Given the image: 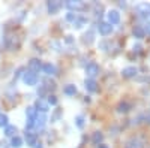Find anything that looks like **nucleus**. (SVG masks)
Segmentation results:
<instances>
[{
    "label": "nucleus",
    "mask_w": 150,
    "mask_h": 148,
    "mask_svg": "<svg viewBox=\"0 0 150 148\" xmlns=\"http://www.w3.org/2000/svg\"><path fill=\"white\" fill-rule=\"evenodd\" d=\"M135 11H137V14H138V17H143V18H149L150 17V5L149 3L137 5Z\"/></svg>",
    "instance_id": "nucleus-1"
},
{
    "label": "nucleus",
    "mask_w": 150,
    "mask_h": 148,
    "mask_svg": "<svg viewBox=\"0 0 150 148\" xmlns=\"http://www.w3.org/2000/svg\"><path fill=\"white\" fill-rule=\"evenodd\" d=\"M23 81H24V84H27V85H36L38 84V75L35 72L27 70L26 73H23Z\"/></svg>",
    "instance_id": "nucleus-2"
},
{
    "label": "nucleus",
    "mask_w": 150,
    "mask_h": 148,
    "mask_svg": "<svg viewBox=\"0 0 150 148\" xmlns=\"http://www.w3.org/2000/svg\"><path fill=\"white\" fill-rule=\"evenodd\" d=\"M107 20H108V22L111 24V26H114V24H119V22H120V12H119L117 9H111V11H108Z\"/></svg>",
    "instance_id": "nucleus-3"
},
{
    "label": "nucleus",
    "mask_w": 150,
    "mask_h": 148,
    "mask_svg": "<svg viewBox=\"0 0 150 148\" xmlns=\"http://www.w3.org/2000/svg\"><path fill=\"white\" fill-rule=\"evenodd\" d=\"M98 73H99V66L96 63H89L86 66V75L89 79H93Z\"/></svg>",
    "instance_id": "nucleus-4"
},
{
    "label": "nucleus",
    "mask_w": 150,
    "mask_h": 148,
    "mask_svg": "<svg viewBox=\"0 0 150 148\" xmlns=\"http://www.w3.org/2000/svg\"><path fill=\"white\" fill-rule=\"evenodd\" d=\"M65 6L69 11H81V9H84L86 5H84V2H80V0H68Z\"/></svg>",
    "instance_id": "nucleus-5"
},
{
    "label": "nucleus",
    "mask_w": 150,
    "mask_h": 148,
    "mask_svg": "<svg viewBox=\"0 0 150 148\" xmlns=\"http://www.w3.org/2000/svg\"><path fill=\"white\" fill-rule=\"evenodd\" d=\"M98 30H99V33H101L102 36H107V34H110L112 32V26L108 21H102V22H99Z\"/></svg>",
    "instance_id": "nucleus-6"
},
{
    "label": "nucleus",
    "mask_w": 150,
    "mask_h": 148,
    "mask_svg": "<svg viewBox=\"0 0 150 148\" xmlns=\"http://www.w3.org/2000/svg\"><path fill=\"white\" fill-rule=\"evenodd\" d=\"M137 73H138V69H137L135 66H128V67H125V69L122 70V76L126 78V79H129V78H134Z\"/></svg>",
    "instance_id": "nucleus-7"
},
{
    "label": "nucleus",
    "mask_w": 150,
    "mask_h": 148,
    "mask_svg": "<svg viewBox=\"0 0 150 148\" xmlns=\"http://www.w3.org/2000/svg\"><path fill=\"white\" fill-rule=\"evenodd\" d=\"M35 108H36V111H41V114H45V112H48L50 105H48V102L44 100V99H38L36 103H35Z\"/></svg>",
    "instance_id": "nucleus-8"
},
{
    "label": "nucleus",
    "mask_w": 150,
    "mask_h": 148,
    "mask_svg": "<svg viewBox=\"0 0 150 148\" xmlns=\"http://www.w3.org/2000/svg\"><path fill=\"white\" fill-rule=\"evenodd\" d=\"M60 8H62V3L57 2V0H53V2H48V3H47V9H48V12H50L51 15L57 14V12L60 11Z\"/></svg>",
    "instance_id": "nucleus-9"
},
{
    "label": "nucleus",
    "mask_w": 150,
    "mask_h": 148,
    "mask_svg": "<svg viewBox=\"0 0 150 148\" xmlns=\"http://www.w3.org/2000/svg\"><path fill=\"white\" fill-rule=\"evenodd\" d=\"M143 145H144L143 139H140V138H131V139L126 142L125 148H143Z\"/></svg>",
    "instance_id": "nucleus-10"
},
{
    "label": "nucleus",
    "mask_w": 150,
    "mask_h": 148,
    "mask_svg": "<svg viewBox=\"0 0 150 148\" xmlns=\"http://www.w3.org/2000/svg\"><path fill=\"white\" fill-rule=\"evenodd\" d=\"M42 69V63H41V60H38V58H32L29 61V70L30 72H39Z\"/></svg>",
    "instance_id": "nucleus-11"
},
{
    "label": "nucleus",
    "mask_w": 150,
    "mask_h": 148,
    "mask_svg": "<svg viewBox=\"0 0 150 148\" xmlns=\"http://www.w3.org/2000/svg\"><path fill=\"white\" fill-rule=\"evenodd\" d=\"M42 70H44V73H47L48 76H54V75H57V67H56L54 65H51V63H45V65H42Z\"/></svg>",
    "instance_id": "nucleus-12"
},
{
    "label": "nucleus",
    "mask_w": 150,
    "mask_h": 148,
    "mask_svg": "<svg viewBox=\"0 0 150 148\" xmlns=\"http://www.w3.org/2000/svg\"><path fill=\"white\" fill-rule=\"evenodd\" d=\"M45 124H47V115H45V114H38L36 121H35V127L42 130V129L45 127Z\"/></svg>",
    "instance_id": "nucleus-13"
},
{
    "label": "nucleus",
    "mask_w": 150,
    "mask_h": 148,
    "mask_svg": "<svg viewBox=\"0 0 150 148\" xmlns=\"http://www.w3.org/2000/svg\"><path fill=\"white\" fill-rule=\"evenodd\" d=\"M84 87H86V90L89 91V93H95L98 90V84H96L95 79H89V78H87L84 81Z\"/></svg>",
    "instance_id": "nucleus-14"
},
{
    "label": "nucleus",
    "mask_w": 150,
    "mask_h": 148,
    "mask_svg": "<svg viewBox=\"0 0 150 148\" xmlns=\"http://www.w3.org/2000/svg\"><path fill=\"white\" fill-rule=\"evenodd\" d=\"M26 141H27V145H30V147H36L38 145V138H36V135L32 133V132H26Z\"/></svg>",
    "instance_id": "nucleus-15"
},
{
    "label": "nucleus",
    "mask_w": 150,
    "mask_h": 148,
    "mask_svg": "<svg viewBox=\"0 0 150 148\" xmlns=\"http://www.w3.org/2000/svg\"><path fill=\"white\" fill-rule=\"evenodd\" d=\"M132 33H134V36H135L137 39H143L144 36H146L143 26H135V27H134V30H132Z\"/></svg>",
    "instance_id": "nucleus-16"
},
{
    "label": "nucleus",
    "mask_w": 150,
    "mask_h": 148,
    "mask_svg": "<svg viewBox=\"0 0 150 148\" xmlns=\"http://www.w3.org/2000/svg\"><path fill=\"white\" fill-rule=\"evenodd\" d=\"M92 141H93V144H96V145H101L102 141H104V135H102V132H95V133H93V136H92Z\"/></svg>",
    "instance_id": "nucleus-17"
},
{
    "label": "nucleus",
    "mask_w": 150,
    "mask_h": 148,
    "mask_svg": "<svg viewBox=\"0 0 150 148\" xmlns=\"http://www.w3.org/2000/svg\"><path fill=\"white\" fill-rule=\"evenodd\" d=\"M63 93L66 96H75V93H77V87H75L74 84H68L66 87L63 88Z\"/></svg>",
    "instance_id": "nucleus-18"
},
{
    "label": "nucleus",
    "mask_w": 150,
    "mask_h": 148,
    "mask_svg": "<svg viewBox=\"0 0 150 148\" xmlns=\"http://www.w3.org/2000/svg\"><path fill=\"white\" fill-rule=\"evenodd\" d=\"M26 115H27V118L35 120V118L38 117V111H36V108H35V106H27V108H26Z\"/></svg>",
    "instance_id": "nucleus-19"
},
{
    "label": "nucleus",
    "mask_w": 150,
    "mask_h": 148,
    "mask_svg": "<svg viewBox=\"0 0 150 148\" xmlns=\"http://www.w3.org/2000/svg\"><path fill=\"white\" fill-rule=\"evenodd\" d=\"M83 41H84V43H87V45L93 43V41H95V34H93V32H92V30L87 32V33L83 36Z\"/></svg>",
    "instance_id": "nucleus-20"
},
{
    "label": "nucleus",
    "mask_w": 150,
    "mask_h": 148,
    "mask_svg": "<svg viewBox=\"0 0 150 148\" xmlns=\"http://www.w3.org/2000/svg\"><path fill=\"white\" fill-rule=\"evenodd\" d=\"M17 127L15 126H8V127H5V135H6V136H11V138H14V136H17Z\"/></svg>",
    "instance_id": "nucleus-21"
},
{
    "label": "nucleus",
    "mask_w": 150,
    "mask_h": 148,
    "mask_svg": "<svg viewBox=\"0 0 150 148\" xmlns=\"http://www.w3.org/2000/svg\"><path fill=\"white\" fill-rule=\"evenodd\" d=\"M129 109H131V105H129L128 102H120L119 106H117V111H119L120 114H122V112H123V114H125V112H128Z\"/></svg>",
    "instance_id": "nucleus-22"
},
{
    "label": "nucleus",
    "mask_w": 150,
    "mask_h": 148,
    "mask_svg": "<svg viewBox=\"0 0 150 148\" xmlns=\"http://www.w3.org/2000/svg\"><path fill=\"white\" fill-rule=\"evenodd\" d=\"M11 145L14 147V148H20L23 145V139L20 136H14V138H12V141H11Z\"/></svg>",
    "instance_id": "nucleus-23"
},
{
    "label": "nucleus",
    "mask_w": 150,
    "mask_h": 148,
    "mask_svg": "<svg viewBox=\"0 0 150 148\" xmlns=\"http://www.w3.org/2000/svg\"><path fill=\"white\" fill-rule=\"evenodd\" d=\"M86 24V18L83 17H77V20L74 21V27H77V29H81L83 26Z\"/></svg>",
    "instance_id": "nucleus-24"
},
{
    "label": "nucleus",
    "mask_w": 150,
    "mask_h": 148,
    "mask_svg": "<svg viewBox=\"0 0 150 148\" xmlns=\"http://www.w3.org/2000/svg\"><path fill=\"white\" fill-rule=\"evenodd\" d=\"M137 120H138V121H143V123H146V124H150V112H144L143 115H140Z\"/></svg>",
    "instance_id": "nucleus-25"
},
{
    "label": "nucleus",
    "mask_w": 150,
    "mask_h": 148,
    "mask_svg": "<svg viewBox=\"0 0 150 148\" xmlns=\"http://www.w3.org/2000/svg\"><path fill=\"white\" fill-rule=\"evenodd\" d=\"M75 124H77L78 129H83L84 127V117L83 115H78L77 118H75Z\"/></svg>",
    "instance_id": "nucleus-26"
},
{
    "label": "nucleus",
    "mask_w": 150,
    "mask_h": 148,
    "mask_svg": "<svg viewBox=\"0 0 150 148\" xmlns=\"http://www.w3.org/2000/svg\"><path fill=\"white\" fill-rule=\"evenodd\" d=\"M9 118L8 115H0V127H8L9 126Z\"/></svg>",
    "instance_id": "nucleus-27"
},
{
    "label": "nucleus",
    "mask_w": 150,
    "mask_h": 148,
    "mask_svg": "<svg viewBox=\"0 0 150 148\" xmlns=\"http://www.w3.org/2000/svg\"><path fill=\"white\" fill-rule=\"evenodd\" d=\"M35 121H36V118H35V120L27 118V121H26V130H30V129L35 127Z\"/></svg>",
    "instance_id": "nucleus-28"
},
{
    "label": "nucleus",
    "mask_w": 150,
    "mask_h": 148,
    "mask_svg": "<svg viewBox=\"0 0 150 148\" xmlns=\"http://www.w3.org/2000/svg\"><path fill=\"white\" fill-rule=\"evenodd\" d=\"M48 105H57V97L54 96V94H51V96H48Z\"/></svg>",
    "instance_id": "nucleus-29"
},
{
    "label": "nucleus",
    "mask_w": 150,
    "mask_h": 148,
    "mask_svg": "<svg viewBox=\"0 0 150 148\" xmlns=\"http://www.w3.org/2000/svg\"><path fill=\"white\" fill-rule=\"evenodd\" d=\"M77 17H78L77 14H74V12H69V14H68V17H66V18H68L69 21H72V22H74L75 20H77Z\"/></svg>",
    "instance_id": "nucleus-30"
},
{
    "label": "nucleus",
    "mask_w": 150,
    "mask_h": 148,
    "mask_svg": "<svg viewBox=\"0 0 150 148\" xmlns=\"http://www.w3.org/2000/svg\"><path fill=\"white\" fill-rule=\"evenodd\" d=\"M143 29H144V33L150 36V21H147V22L144 24V27H143Z\"/></svg>",
    "instance_id": "nucleus-31"
},
{
    "label": "nucleus",
    "mask_w": 150,
    "mask_h": 148,
    "mask_svg": "<svg viewBox=\"0 0 150 148\" xmlns=\"http://www.w3.org/2000/svg\"><path fill=\"white\" fill-rule=\"evenodd\" d=\"M140 48H141V46H140V45H137V46H135V45H134V51H140Z\"/></svg>",
    "instance_id": "nucleus-32"
},
{
    "label": "nucleus",
    "mask_w": 150,
    "mask_h": 148,
    "mask_svg": "<svg viewBox=\"0 0 150 148\" xmlns=\"http://www.w3.org/2000/svg\"><path fill=\"white\" fill-rule=\"evenodd\" d=\"M66 42H69V43L72 42V36H68V38H66Z\"/></svg>",
    "instance_id": "nucleus-33"
},
{
    "label": "nucleus",
    "mask_w": 150,
    "mask_h": 148,
    "mask_svg": "<svg viewBox=\"0 0 150 148\" xmlns=\"http://www.w3.org/2000/svg\"><path fill=\"white\" fill-rule=\"evenodd\" d=\"M98 148H108V147H107V145H104V144H101V145H99Z\"/></svg>",
    "instance_id": "nucleus-34"
}]
</instances>
